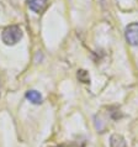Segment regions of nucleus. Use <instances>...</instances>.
I'll use <instances>...</instances> for the list:
<instances>
[{"mask_svg":"<svg viewBox=\"0 0 138 147\" xmlns=\"http://www.w3.org/2000/svg\"><path fill=\"white\" fill-rule=\"evenodd\" d=\"M26 98L31 101L32 104H41L42 103V96L41 94L36 90H28L26 93Z\"/></svg>","mask_w":138,"mask_h":147,"instance_id":"nucleus-5","label":"nucleus"},{"mask_svg":"<svg viewBox=\"0 0 138 147\" xmlns=\"http://www.w3.org/2000/svg\"><path fill=\"white\" fill-rule=\"evenodd\" d=\"M27 4H28V7L33 13H37V14H41L47 7V0H27Z\"/></svg>","mask_w":138,"mask_h":147,"instance_id":"nucleus-3","label":"nucleus"},{"mask_svg":"<svg viewBox=\"0 0 138 147\" xmlns=\"http://www.w3.org/2000/svg\"><path fill=\"white\" fill-rule=\"evenodd\" d=\"M126 40L132 46H138V24L133 22L126 27Z\"/></svg>","mask_w":138,"mask_h":147,"instance_id":"nucleus-2","label":"nucleus"},{"mask_svg":"<svg viewBox=\"0 0 138 147\" xmlns=\"http://www.w3.org/2000/svg\"><path fill=\"white\" fill-rule=\"evenodd\" d=\"M78 78H79L80 82H83V83H89V82H90V77H89L86 71H79L78 72Z\"/></svg>","mask_w":138,"mask_h":147,"instance_id":"nucleus-6","label":"nucleus"},{"mask_svg":"<svg viewBox=\"0 0 138 147\" xmlns=\"http://www.w3.org/2000/svg\"><path fill=\"white\" fill-rule=\"evenodd\" d=\"M56 147H70V146H64V145H60V146H56Z\"/></svg>","mask_w":138,"mask_h":147,"instance_id":"nucleus-7","label":"nucleus"},{"mask_svg":"<svg viewBox=\"0 0 138 147\" xmlns=\"http://www.w3.org/2000/svg\"><path fill=\"white\" fill-rule=\"evenodd\" d=\"M3 42L7 45V46H13L16 45L20 40L22 38V30L19 26L13 25V26H7L1 34Z\"/></svg>","mask_w":138,"mask_h":147,"instance_id":"nucleus-1","label":"nucleus"},{"mask_svg":"<svg viewBox=\"0 0 138 147\" xmlns=\"http://www.w3.org/2000/svg\"><path fill=\"white\" fill-rule=\"evenodd\" d=\"M110 146L111 147H126V141L121 135L113 134L110 138Z\"/></svg>","mask_w":138,"mask_h":147,"instance_id":"nucleus-4","label":"nucleus"}]
</instances>
